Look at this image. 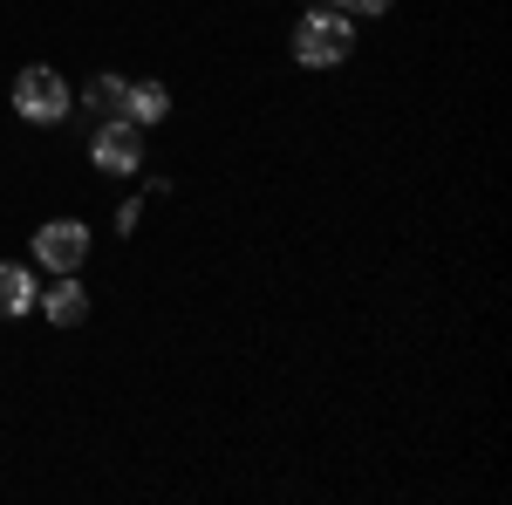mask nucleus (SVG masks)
Returning a JSON list of instances; mask_svg holds the SVG:
<instances>
[{"instance_id":"obj_4","label":"nucleus","mask_w":512,"mask_h":505,"mask_svg":"<svg viewBox=\"0 0 512 505\" xmlns=\"http://www.w3.org/2000/svg\"><path fill=\"white\" fill-rule=\"evenodd\" d=\"M35 260L48 273H76L82 260H89V226H82V219H48L35 233Z\"/></svg>"},{"instance_id":"obj_1","label":"nucleus","mask_w":512,"mask_h":505,"mask_svg":"<svg viewBox=\"0 0 512 505\" xmlns=\"http://www.w3.org/2000/svg\"><path fill=\"white\" fill-rule=\"evenodd\" d=\"M349 48H355V21L342 7H308L294 21V62L301 69H342Z\"/></svg>"},{"instance_id":"obj_5","label":"nucleus","mask_w":512,"mask_h":505,"mask_svg":"<svg viewBox=\"0 0 512 505\" xmlns=\"http://www.w3.org/2000/svg\"><path fill=\"white\" fill-rule=\"evenodd\" d=\"M35 301H41V314H48L55 328H82V321H89V294H82L76 273H62L55 287H41Z\"/></svg>"},{"instance_id":"obj_7","label":"nucleus","mask_w":512,"mask_h":505,"mask_svg":"<svg viewBox=\"0 0 512 505\" xmlns=\"http://www.w3.org/2000/svg\"><path fill=\"white\" fill-rule=\"evenodd\" d=\"M35 273L28 267H14V260H0V314H28L35 308Z\"/></svg>"},{"instance_id":"obj_3","label":"nucleus","mask_w":512,"mask_h":505,"mask_svg":"<svg viewBox=\"0 0 512 505\" xmlns=\"http://www.w3.org/2000/svg\"><path fill=\"white\" fill-rule=\"evenodd\" d=\"M89 164H96V171H110V178H130V171L144 164V130H137V123H123V117H110L96 137H89Z\"/></svg>"},{"instance_id":"obj_8","label":"nucleus","mask_w":512,"mask_h":505,"mask_svg":"<svg viewBox=\"0 0 512 505\" xmlns=\"http://www.w3.org/2000/svg\"><path fill=\"white\" fill-rule=\"evenodd\" d=\"M123 89H130L123 76H96L89 82V110H96V117H123Z\"/></svg>"},{"instance_id":"obj_9","label":"nucleus","mask_w":512,"mask_h":505,"mask_svg":"<svg viewBox=\"0 0 512 505\" xmlns=\"http://www.w3.org/2000/svg\"><path fill=\"white\" fill-rule=\"evenodd\" d=\"M349 21H376V14H390V0H335Z\"/></svg>"},{"instance_id":"obj_2","label":"nucleus","mask_w":512,"mask_h":505,"mask_svg":"<svg viewBox=\"0 0 512 505\" xmlns=\"http://www.w3.org/2000/svg\"><path fill=\"white\" fill-rule=\"evenodd\" d=\"M69 103H76L69 82L55 76L48 62H28V69L14 76V110H21L28 123H62V117H69Z\"/></svg>"},{"instance_id":"obj_6","label":"nucleus","mask_w":512,"mask_h":505,"mask_svg":"<svg viewBox=\"0 0 512 505\" xmlns=\"http://www.w3.org/2000/svg\"><path fill=\"white\" fill-rule=\"evenodd\" d=\"M171 117V89H164V82H130V89H123V123H137V130H151V123H164Z\"/></svg>"}]
</instances>
